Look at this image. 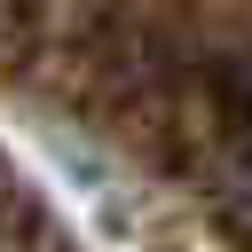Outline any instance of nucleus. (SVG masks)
<instances>
[{"label":"nucleus","instance_id":"obj_1","mask_svg":"<svg viewBox=\"0 0 252 252\" xmlns=\"http://www.w3.org/2000/svg\"><path fill=\"white\" fill-rule=\"evenodd\" d=\"M228 205H236V220H252V142H244L236 165H228Z\"/></svg>","mask_w":252,"mask_h":252}]
</instances>
